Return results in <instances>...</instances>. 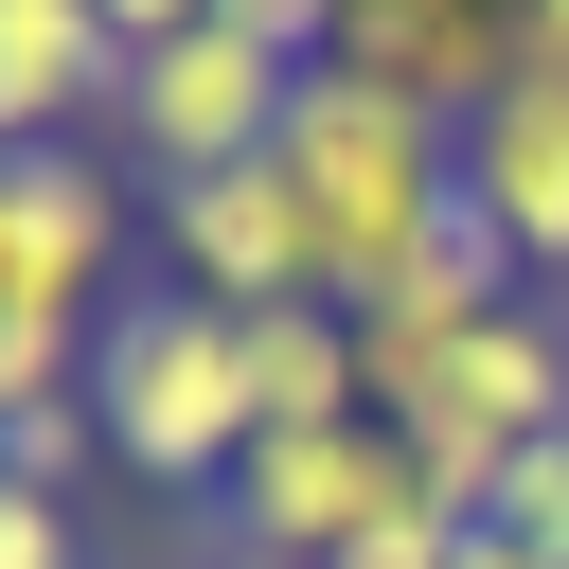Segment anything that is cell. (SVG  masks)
Instances as JSON below:
<instances>
[{"label":"cell","mask_w":569,"mask_h":569,"mask_svg":"<svg viewBox=\"0 0 569 569\" xmlns=\"http://www.w3.org/2000/svg\"><path fill=\"white\" fill-rule=\"evenodd\" d=\"M284 178H302V213H320L338 302H373V284L462 213V124L409 107V89H373V71H302V107H284Z\"/></svg>","instance_id":"1"},{"label":"cell","mask_w":569,"mask_h":569,"mask_svg":"<svg viewBox=\"0 0 569 569\" xmlns=\"http://www.w3.org/2000/svg\"><path fill=\"white\" fill-rule=\"evenodd\" d=\"M89 427L124 480H231L249 462V320L196 284H124L89 338Z\"/></svg>","instance_id":"2"},{"label":"cell","mask_w":569,"mask_h":569,"mask_svg":"<svg viewBox=\"0 0 569 569\" xmlns=\"http://www.w3.org/2000/svg\"><path fill=\"white\" fill-rule=\"evenodd\" d=\"M373 427H391V445H409V462L480 516V498H498V480L569 427V320H551V302H498V320H480V338H462L409 409H373Z\"/></svg>","instance_id":"3"},{"label":"cell","mask_w":569,"mask_h":569,"mask_svg":"<svg viewBox=\"0 0 569 569\" xmlns=\"http://www.w3.org/2000/svg\"><path fill=\"white\" fill-rule=\"evenodd\" d=\"M107 267H124V160L0 142V338H107Z\"/></svg>","instance_id":"4"},{"label":"cell","mask_w":569,"mask_h":569,"mask_svg":"<svg viewBox=\"0 0 569 569\" xmlns=\"http://www.w3.org/2000/svg\"><path fill=\"white\" fill-rule=\"evenodd\" d=\"M284 107H302V71L284 53H249L231 18H196V36H160V53H124V160L142 178H213V160H267L284 142Z\"/></svg>","instance_id":"5"},{"label":"cell","mask_w":569,"mask_h":569,"mask_svg":"<svg viewBox=\"0 0 569 569\" xmlns=\"http://www.w3.org/2000/svg\"><path fill=\"white\" fill-rule=\"evenodd\" d=\"M160 249H178V284L231 302V320H267V302H338L284 142H267V160H213V178H160Z\"/></svg>","instance_id":"6"},{"label":"cell","mask_w":569,"mask_h":569,"mask_svg":"<svg viewBox=\"0 0 569 569\" xmlns=\"http://www.w3.org/2000/svg\"><path fill=\"white\" fill-rule=\"evenodd\" d=\"M213 498H231V516H213L231 551H284V569H338V551H356V533H373V516L409 498V445H391L373 409H356V427H267V445H249V462H231Z\"/></svg>","instance_id":"7"},{"label":"cell","mask_w":569,"mask_h":569,"mask_svg":"<svg viewBox=\"0 0 569 569\" xmlns=\"http://www.w3.org/2000/svg\"><path fill=\"white\" fill-rule=\"evenodd\" d=\"M462 213L516 249V284H569V89H498L462 124Z\"/></svg>","instance_id":"8"},{"label":"cell","mask_w":569,"mask_h":569,"mask_svg":"<svg viewBox=\"0 0 569 569\" xmlns=\"http://www.w3.org/2000/svg\"><path fill=\"white\" fill-rule=\"evenodd\" d=\"M71 124H124L107 0H0V142H71Z\"/></svg>","instance_id":"9"},{"label":"cell","mask_w":569,"mask_h":569,"mask_svg":"<svg viewBox=\"0 0 569 569\" xmlns=\"http://www.w3.org/2000/svg\"><path fill=\"white\" fill-rule=\"evenodd\" d=\"M373 391H356V320L338 302H267L249 320V445L267 427H356Z\"/></svg>","instance_id":"10"},{"label":"cell","mask_w":569,"mask_h":569,"mask_svg":"<svg viewBox=\"0 0 569 569\" xmlns=\"http://www.w3.org/2000/svg\"><path fill=\"white\" fill-rule=\"evenodd\" d=\"M462 533H480V516H462V498H445V480L409 462V498H391V516H373V533H356L338 569H462Z\"/></svg>","instance_id":"11"},{"label":"cell","mask_w":569,"mask_h":569,"mask_svg":"<svg viewBox=\"0 0 569 569\" xmlns=\"http://www.w3.org/2000/svg\"><path fill=\"white\" fill-rule=\"evenodd\" d=\"M480 516H498V533H516L533 569H569V427H551V445H533V462H516V480H498Z\"/></svg>","instance_id":"12"},{"label":"cell","mask_w":569,"mask_h":569,"mask_svg":"<svg viewBox=\"0 0 569 569\" xmlns=\"http://www.w3.org/2000/svg\"><path fill=\"white\" fill-rule=\"evenodd\" d=\"M213 18H231L249 53H284V71H320V53H338V0H213Z\"/></svg>","instance_id":"13"},{"label":"cell","mask_w":569,"mask_h":569,"mask_svg":"<svg viewBox=\"0 0 569 569\" xmlns=\"http://www.w3.org/2000/svg\"><path fill=\"white\" fill-rule=\"evenodd\" d=\"M0 569H89V533H71V498H36V480H18V498H0Z\"/></svg>","instance_id":"14"},{"label":"cell","mask_w":569,"mask_h":569,"mask_svg":"<svg viewBox=\"0 0 569 569\" xmlns=\"http://www.w3.org/2000/svg\"><path fill=\"white\" fill-rule=\"evenodd\" d=\"M516 89H569V0H516Z\"/></svg>","instance_id":"15"},{"label":"cell","mask_w":569,"mask_h":569,"mask_svg":"<svg viewBox=\"0 0 569 569\" xmlns=\"http://www.w3.org/2000/svg\"><path fill=\"white\" fill-rule=\"evenodd\" d=\"M196 18H213V0H107V36H124V53H160V36H196Z\"/></svg>","instance_id":"16"},{"label":"cell","mask_w":569,"mask_h":569,"mask_svg":"<svg viewBox=\"0 0 569 569\" xmlns=\"http://www.w3.org/2000/svg\"><path fill=\"white\" fill-rule=\"evenodd\" d=\"M462 569H533V551H516V533H498V516H480V533H462Z\"/></svg>","instance_id":"17"},{"label":"cell","mask_w":569,"mask_h":569,"mask_svg":"<svg viewBox=\"0 0 569 569\" xmlns=\"http://www.w3.org/2000/svg\"><path fill=\"white\" fill-rule=\"evenodd\" d=\"M196 569H284V551H231V533H213V551H196Z\"/></svg>","instance_id":"18"},{"label":"cell","mask_w":569,"mask_h":569,"mask_svg":"<svg viewBox=\"0 0 569 569\" xmlns=\"http://www.w3.org/2000/svg\"><path fill=\"white\" fill-rule=\"evenodd\" d=\"M0 498H18V462H0Z\"/></svg>","instance_id":"19"}]
</instances>
